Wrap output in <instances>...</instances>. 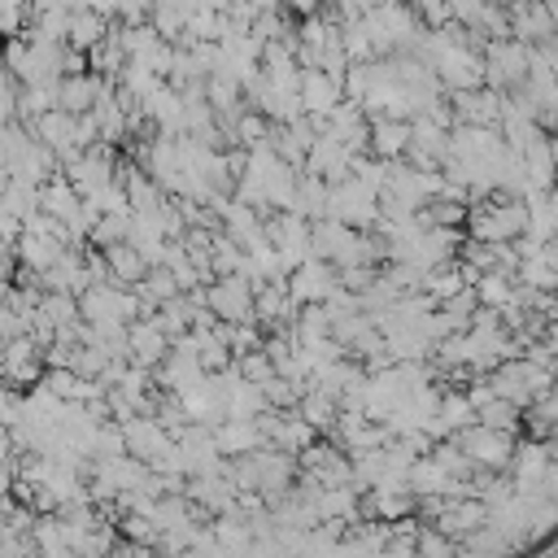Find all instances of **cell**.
I'll return each mask as SVG.
<instances>
[{
	"instance_id": "cell-1",
	"label": "cell",
	"mask_w": 558,
	"mask_h": 558,
	"mask_svg": "<svg viewBox=\"0 0 558 558\" xmlns=\"http://www.w3.org/2000/svg\"><path fill=\"white\" fill-rule=\"evenodd\" d=\"M458 449L471 454L475 462L502 467V462H506V449H510V436H506V432H493V428H484V423H475V428H467V432L458 436Z\"/></svg>"
},
{
	"instance_id": "cell-2",
	"label": "cell",
	"mask_w": 558,
	"mask_h": 558,
	"mask_svg": "<svg viewBox=\"0 0 558 558\" xmlns=\"http://www.w3.org/2000/svg\"><path fill=\"white\" fill-rule=\"evenodd\" d=\"M205 302L223 315V319H249V310H253V297H249V284L240 275H227L223 284H214L210 293H205Z\"/></svg>"
},
{
	"instance_id": "cell-3",
	"label": "cell",
	"mask_w": 558,
	"mask_h": 558,
	"mask_svg": "<svg viewBox=\"0 0 558 558\" xmlns=\"http://www.w3.org/2000/svg\"><path fill=\"white\" fill-rule=\"evenodd\" d=\"M371 136H376V153H384V157H393V153H402L406 149V140L415 136L406 123H376L371 127Z\"/></svg>"
}]
</instances>
